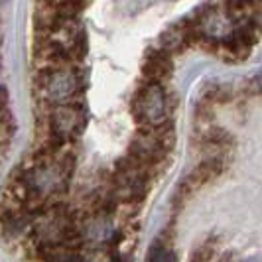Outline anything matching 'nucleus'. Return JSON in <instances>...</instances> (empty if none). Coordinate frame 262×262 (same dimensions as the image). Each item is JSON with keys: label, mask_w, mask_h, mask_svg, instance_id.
Here are the masks:
<instances>
[{"label": "nucleus", "mask_w": 262, "mask_h": 262, "mask_svg": "<svg viewBox=\"0 0 262 262\" xmlns=\"http://www.w3.org/2000/svg\"><path fill=\"white\" fill-rule=\"evenodd\" d=\"M132 113L144 128H156V126L168 124L170 103H168V95L164 91L162 83L146 81V85L134 97Z\"/></svg>", "instance_id": "2"}, {"label": "nucleus", "mask_w": 262, "mask_h": 262, "mask_svg": "<svg viewBox=\"0 0 262 262\" xmlns=\"http://www.w3.org/2000/svg\"><path fill=\"white\" fill-rule=\"evenodd\" d=\"M252 85H254V89L258 93H262V73H258L256 77H254V81H252Z\"/></svg>", "instance_id": "8"}, {"label": "nucleus", "mask_w": 262, "mask_h": 262, "mask_svg": "<svg viewBox=\"0 0 262 262\" xmlns=\"http://www.w3.org/2000/svg\"><path fill=\"white\" fill-rule=\"evenodd\" d=\"M171 71V61H170V53L164 52V50H158L156 53L148 55L144 63V77L146 81H156L162 83L164 79L170 75Z\"/></svg>", "instance_id": "5"}, {"label": "nucleus", "mask_w": 262, "mask_h": 262, "mask_svg": "<svg viewBox=\"0 0 262 262\" xmlns=\"http://www.w3.org/2000/svg\"><path fill=\"white\" fill-rule=\"evenodd\" d=\"M48 126L52 136H57L61 140H71L85 126V111L71 101L52 105L48 115Z\"/></svg>", "instance_id": "4"}, {"label": "nucleus", "mask_w": 262, "mask_h": 262, "mask_svg": "<svg viewBox=\"0 0 262 262\" xmlns=\"http://www.w3.org/2000/svg\"><path fill=\"white\" fill-rule=\"evenodd\" d=\"M231 8H252L258 0H227Z\"/></svg>", "instance_id": "7"}, {"label": "nucleus", "mask_w": 262, "mask_h": 262, "mask_svg": "<svg viewBox=\"0 0 262 262\" xmlns=\"http://www.w3.org/2000/svg\"><path fill=\"white\" fill-rule=\"evenodd\" d=\"M191 38H193L191 28L171 26L162 34V38H160V50H164V52L168 53H178L184 50L185 46H187V41Z\"/></svg>", "instance_id": "6"}, {"label": "nucleus", "mask_w": 262, "mask_h": 262, "mask_svg": "<svg viewBox=\"0 0 262 262\" xmlns=\"http://www.w3.org/2000/svg\"><path fill=\"white\" fill-rule=\"evenodd\" d=\"M79 87H81V75H79V69L75 67V61L41 67V71H39L38 93L48 106L73 101Z\"/></svg>", "instance_id": "1"}, {"label": "nucleus", "mask_w": 262, "mask_h": 262, "mask_svg": "<svg viewBox=\"0 0 262 262\" xmlns=\"http://www.w3.org/2000/svg\"><path fill=\"white\" fill-rule=\"evenodd\" d=\"M238 22L231 8H209L197 16L195 24L191 26L193 39H201L205 43L225 46L235 36Z\"/></svg>", "instance_id": "3"}]
</instances>
